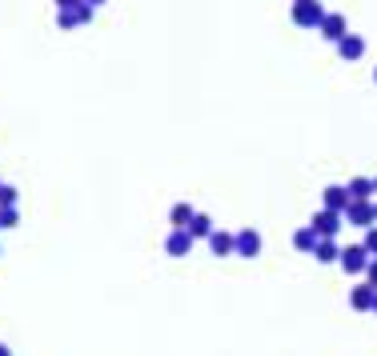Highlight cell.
<instances>
[{"instance_id": "cell-13", "label": "cell", "mask_w": 377, "mask_h": 356, "mask_svg": "<svg viewBox=\"0 0 377 356\" xmlns=\"http://www.w3.org/2000/svg\"><path fill=\"white\" fill-rule=\"evenodd\" d=\"M209 248H213V257H233V232L213 228V232H209Z\"/></svg>"}, {"instance_id": "cell-29", "label": "cell", "mask_w": 377, "mask_h": 356, "mask_svg": "<svg viewBox=\"0 0 377 356\" xmlns=\"http://www.w3.org/2000/svg\"><path fill=\"white\" fill-rule=\"evenodd\" d=\"M0 184H4V180H0Z\"/></svg>"}, {"instance_id": "cell-15", "label": "cell", "mask_w": 377, "mask_h": 356, "mask_svg": "<svg viewBox=\"0 0 377 356\" xmlns=\"http://www.w3.org/2000/svg\"><path fill=\"white\" fill-rule=\"evenodd\" d=\"M313 257H317V264H333V260L341 257V244H337V241H317Z\"/></svg>"}, {"instance_id": "cell-28", "label": "cell", "mask_w": 377, "mask_h": 356, "mask_svg": "<svg viewBox=\"0 0 377 356\" xmlns=\"http://www.w3.org/2000/svg\"><path fill=\"white\" fill-rule=\"evenodd\" d=\"M374 312H377V300H374Z\"/></svg>"}, {"instance_id": "cell-4", "label": "cell", "mask_w": 377, "mask_h": 356, "mask_svg": "<svg viewBox=\"0 0 377 356\" xmlns=\"http://www.w3.org/2000/svg\"><path fill=\"white\" fill-rule=\"evenodd\" d=\"M233 252L245 257V260H253L257 252H261V232H257V228H241V232H233Z\"/></svg>"}, {"instance_id": "cell-16", "label": "cell", "mask_w": 377, "mask_h": 356, "mask_svg": "<svg viewBox=\"0 0 377 356\" xmlns=\"http://www.w3.org/2000/svg\"><path fill=\"white\" fill-rule=\"evenodd\" d=\"M317 241H321V236H317L313 228H297V232H293V248H297V252H313Z\"/></svg>"}, {"instance_id": "cell-24", "label": "cell", "mask_w": 377, "mask_h": 356, "mask_svg": "<svg viewBox=\"0 0 377 356\" xmlns=\"http://www.w3.org/2000/svg\"><path fill=\"white\" fill-rule=\"evenodd\" d=\"M374 220H377V196H374Z\"/></svg>"}, {"instance_id": "cell-5", "label": "cell", "mask_w": 377, "mask_h": 356, "mask_svg": "<svg viewBox=\"0 0 377 356\" xmlns=\"http://www.w3.org/2000/svg\"><path fill=\"white\" fill-rule=\"evenodd\" d=\"M341 216L353 228H374L377 225V220H374V200H349V209H345Z\"/></svg>"}, {"instance_id": "cell-9", "label": "cell", "mask_w": 377, "mask_h": 356, "mask_svg": "<svg viewBox=\"0 0 377 356\" xmlns=\"http://www.w3.org/2000/svg\"><path fill=\"white\" fill-rule=\"evenodd\" d=\"M321 209L345 212V209H349V188H345V184H325V193H321Z\"/></svg>"}, {"instance_id": "cell-7", "label": "cell", "mask_w": 377, "mask_h": 356, "mask_svg": "<svg viewBox=\"0 0 377 356\" xmlns=\"http://www.w3.org/2000/svg\"><path fill=\"white\" fill-rule=\"evenodd\" d=\"M374 300H377V289L365 284V280L349 289V308H353V312H374Z\"/></svg>"}, {"instance_id": "cell-14", "label": "cell", "mask_w": 377, "mask_h": 356, "mask_svg": "<svg viewBox=\"0 0 377 356\" xmlns=\"http://www.w3.org/2000/svg\"><path fill=\"white\" fill-rule=\"evenodd\" d=\"M197 216V209L189 204V200H180V204H173V212H169V220H173V228H189V220Z\"/></svg>"}, {"instance_id": "cell-23", "label": "cell", "mask_w": 377, "mask_h": 356, "mask_svg": "<svg viewBox=\"0 0 377 356\" xmlns=\"http://www.w3.org/2000/svg\"><path fill=\"white\" fill-rule=\"evenodd\" d=\"M0 356H13V348H8V344H0Z\"/></svg>"}, {"instance_id": "cell-11", "label": "cell", "mask_w": 377, "mask_h": 356, "mask_svg": "<svg viewBox=\"0 0 377 356\" xmlns=\"http://www.w3.org/2000/svg\"><path fill=\"white\" fill-rule=\"evenodd\" d=\"M317 33L325 36V40H333V44H337V40H341L349 29H345V17H341V13H325V20L317 24Z\"/></svg>"}, {"instance_id": "cell-12", "label": "cell", "mask_w": 377, "mask_h": 356, "mask_svg": "<svg viewBox=\"0 0 377 356\" xmlns=\"http://www.w3.org/2000/svg\"><path fill=\"white\" fill-rule=\"evenodd\" d=\"M345 188H349V200H374L377 196L374 193V177H353Z\"/></svg>"}, {"instance_id": "cell-1", "label": "cell", "mask_w": 377, "mask_h": 356, "mask_svg": "<svg viewBox=\"0 0 377 356\" xmlns=\"http://www.w3.org/2000/svg\"><path fill=\"white\" fill-rule=\"evenodd\" d=\"M341 225H345V216L341 212H333V209H317L313 212V220H309V228L321 236V241H333V236L341 232Z\"/></svg>"}, {"instance_id": "cell-10", "label": "cell", "mask_w": 377, "mask_h": 356, "mask_svg": "<svg viewBox=\"0 0 377 356\" xmlns=\"http://www.w3.org/2000/svg\"><path fill=\"white\" fill-rule=\"evenodd\" d=\"M337 52H341V60H361V56H365V36L345 33L341 40H337Z\"/></svg>"}, {"instance_id": "cell-18", "label": "cell", "mask_w": 377, "mask_h": 356, "mask_svg": "<svg viewBox=\"0 0 377 356\" xmlns=\"http://www.w3.org/2000/svg\"><path fill=\"white\" fill-rule=\"evenodd\" d=\"M17 188L13 184H0V209H17Z\"/></svg>"}, {"instance_id": "cell-17", "label": "cell", "mask_w": 377, "mask_h": 356, "mask_svg": "<svg viewBox=\"0 0 377 356\" xmlns=\"http://www.w3.org/2000/svg\"><path fill=\"white\" fill-rule=\"evenodd\" d=\"M209 232H213V220H209V216H205V212H197V216H193V220H189V236H193V241H209Z\"/></svg>"}, {"instance_id": "cell-6", "label": "cell", "mask_w": 377, "mask_h": 356, "mask_svg": "<svg viewBox=\"0 0 377 356\" xmlns=\"http://www.w3.org/2000/svg\"><path fill=\"white\" fill-rule=\"evenodd\" d=\"M164 252H169V257H189V252H193V236H189V228H173V232H169V236H164Z\"/></svg>"}, {"instance_id": "cell-3", "label": "cell", "mask_w": 377, "mask_h": 356, "mask_svg": "<svg viewBox=\"0 0 377 356\" xmlns=\"http://www.w3.org/2000/svg\"><path fill=\"white\" fill-rule=\"evenodd\" d=\"M369 260H374V257L365 252V244H345L341 257H337V264H341L349 276H361L365 268H369Z\"/></svg>"}, {"instance_id": "cell-26", "label": "cell", "mask_w": 377, "mask_h": 356, "mask_svg": "<svg viewBox=\"0 0 377 356\" xmlns=\"http://www.w3.org/2000/svg\"><path fill=\"white\" fill-rule=\"evenodd\" d=\"M374 193H377V177H374Z\"/></svg>"}, {"instance_id": "cell-2", "label": "cell", "mask_w": 377, "mask_h": 356, "mask_svg": "<svg viewBox=\"0 0 377 356\" xmlns=\"http://www.w3.org/2000/svg\"><path fill=\"white\" fill-rule=\"evenodd\" d=\"M321 20H325L321 0H293V24L297 29H317Z\"/></svg>"}, {"instance_id": "cell-20", "label": "cell", "mask_w": 377, "mask_h": 356, "mask_svg": "<svg viewBox=\"0 0 377 356\" xmlns=\"http://www.w3.org/2000/svg\"><path fill=\"white\" fill-rule=\"evenodd\" d=\"M20 220V212L17 209H0V228H13Z\"/></svg>"}, {"instance_id": "cell-27", "label": "cell", "mask_w": 377, "mask_h": 356, "mask_svg": "<svg viewBox=\"0 0 377 356\" xmlns=\"http://www.w3.org/2000/svg\"><path fill=\"white\" fill-rule=\"evenodd\" d=\"M374 84H377V68H374Z\"/></svg>"}, {"instance_id": "cell-21", "label": "cell", "mask_w": 377, "mask_h": 356, "mask_svg": "<svg viewBox=\"0 0 377 356\" xmlns=\"http://www.w3.org/2000/svg\"><path fill=\"white\" fill-rule=\"evenodd\" d=\"M365 284H374V289H377V257L369 260V268H365Z\"/></svg>"}, {"instance_id": "cell-8", "label": "cell", "mask_w": 377, "mask_h": 356, "mask_svg": "<svg viewBox=\"0 0 377 356\" xmlns=\"http://www.w3.org/2000/svg\"><path fill=\"white\" fill-rule=\"evenodd\" d=\"M93 13H97V8L84 0V4H77V8H65V13H56V24H61V29H77V24H89V20H93Z\"/></svg>"}, {"instance_id": "cell-22", "label": "cell", "mask_w": 377, "mask_h": 356, "mask_svg": "<svg viewBox=\"0 0 377 356\" xmlns=\"http://www.w3.org/2000/svg\"><path fill=\"white\" fill-rule=\"evenodd\" d=\"M77 4H84V0H56V13H65V8H77Z\"/></svg>"}, {"instance_id": "cell-19", "label": "cell", "mask_w": 377, "mask_h": 356, "mask_svg": "<svg viewBox=\"0 0 377 356\" xmlns=\"http://www.w3.org/2000/svg\"><path fill=\"white\" fill-rule=\"evenodd\" d=\"M361 244H365V252H369V257H377V225L365 228V241H361Z\"/></svg>"}, {"instance_id": "cell-25", "label": "cell", "mask_w": 377, "mask_h": 356, "mask_svg": "<svg viewBox=\"0 0 377 356\" xmlns=\"http://www.w3.org/2000/svg\"><path fill=\"white\" fill-rule=\"evenodd\" d=\"M89 4H93V8H97V4H105V0H89Z\"/></svg>"}]
</instances>
